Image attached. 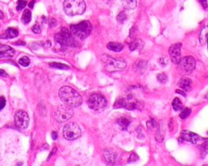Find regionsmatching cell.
<instances>
[{"mask_svg": "<svg viewBox=\"0 0 208 166\" xmlns=\"http://www.w3.org/2000/svg\"><path fill=\"white\" fill-rule=\"evenodd\" d=\"M59 96L65 104L71 107H78L82 104V96L69 86H64L59 91Z\"/></svg>", "mask_w": 208, "mask_h": 166, "instance_id": "1", "label": "cell"}, {"mask_svg": "<svg viewBox=\"0 0 208 166\" xmlns=\"http://www.w3.org/2000/svg\"><path fill=\"white\" fill-rule=\"evenodd\" d=\"M101 59L104 66V69L110 73L123 70L127 67V62H125V60L122 59L113 58L107 54H104Z\"/></svg>", "mask_w": 208, "mask_h": 166, "instance_id": "2", "label": "cell"}, {"mask_svg": "<svg viewBox=\"0 0 208 166\" xmlns=\"http://www.w3.org/2000/svg\"><path fill=\"white\" fill-rule=\"evenodd\" d=\"M85 8L86 6L84 0H65L64 2V10L70 16L83 14Z\"/></svg>", "mask_w": 208, "mask_h": 166, "instance_id": "3", "label": "cell"}, {"mask_svg": "<svg viewBox=\"0 0 208 166\" xmlns=\"http://www.w3.org/2000/svg\"><path fill=\"white\" fill-rule=\"evenodd\" d=\"M142 102L139 100H135L133 98L132 95H129L126 97H122L118 100L114 104V108L118 109V108H124L129 110H140L142 108Z\"/></svg>", "mask_w": 208, "mask_h": 166, "instance_id": "4", "label": "cell"}, {"mask_svg": "<svg viewBox=\"0 0 208 166\" xmlns=\"http://www.w3.org/2000/svg\"><path fill=\"white\" fill-rule=\"evenodd\" d=\"M71 33L80 39H85L90 36L92 31V26L90 21L84 20L77 24H73L70 26Z\"/></svg>", "mask_w": 208, "mask_h": 166, "instance_id": "5", "label": "cell"}, {"mask_svg": "<svg viewBox=\"0 0 208 166\" xmlns=\"http://www.w3.org/2000/svg\"><path fill=\"white\" fill-rule=\"evenodd\" d=\"M55 39L57 44H59L62 48L73 47L76 45V41L66 28H63L61 31L55 35Z\"/></svg>", "mask_w": 208, "mask_h": 166, "instance_id": "6", "label": "cell"}, {"mask_svg": "<svg viewBox=\"0 0 208 166\" xmlns=\"http://www.w3.org/2000/svg\"><path fill=\"white\" fill-rule=\"evenodd\" d=\"M88 105L89 107L94 111H97V112H100L105 110V108L107 107V100L101 94H93L90 96V98L88 100Z\"/></svg>", "mask_w": 208, "mask_h": 166, "instance_id": "7", "label": "cell"}, {"mask_svg": "<svg viewBox=\"0 0 208 166\" xmlns=\"http://www.w3.org/2000/svg\"><path fill=\"white\" fill-rule=\"evenodd\" d=\"M63 135L68 140H75L81 137L82 130L78 125L74 122L66 124L63 129Z\"/></svg>", "mask_w": 208, "mask_h": 166, "instance_id": "8", "label": "cell"}, {"mask_svg": "<svg viewBox=\"0 0 208 166\" xmlns=\"http://www.w3.org/2000/svg\"><path fill=\"white\" fill-rule=\"evenodd\" d=\"M73 116V109L71 106H68L67 104L59 105L54 113V117L55 118V120L59 122H64L68 121Z\"/></svg>", "mask_w": 208, "mask_h": 166, "instance_id": "9", "label": "cell"}, {"mask_svg": "<svg viewBox=\"0 0 208 166\" xmlns=\"http://www.w3.org/2000/svg\"><path fill=\"white\" fill-rule=\"evenodd\" d=\"M15 123L18 128L26 129L29 123V117L24 110H18L15 114Z\"/></svg>", "mask_w": 208, "mask_h": 166, "instance_id": "10", "label": "cell"}, {"mask_svg": "<svg viewBox=\"0 0 208 166\" xmlns=\"http://www.w3.org/2000/svg\"><path fill=\"white\" fill-rule=\"evenodd\" d=\"M178 64H179L180 69L183 71L187 72V73H191L192 71L194 70V68H195L196 62H195V59H194V57L188 56L185 57L183 59H180V62H179Z\"/></svg>", "mask_w": 208, "mask_h": 166, "instance_id": "11", "label": "cell"}, {"mask_svg": "<svg viewBox=\"0 0 208 166\" xmlns=\"http://www.w3.org/2000/svg\"><path fill=\"white\" fill-rule=\"evenodd\" d=\"M181 44L177 43L170 46L169 48V56L172 62L178 64L180 60L181 56Z\"/></svg>", "mask_w": 208, "mask_h": 166, "instance_id": "12", "label": "cell"}, {"mask_svg": "<svg viewBox=\"0 0 208 166\" xmlns=\"http://www.w3.org/2000/svg\"><path fill=\"white\" fill-rule=\"evenodd\" d=\"M180 139L183 140L190 142L194 144H196L200 140V137L197 134L189 131V130H182L181 135H180Z\"/></svg>", "mask_w": 208, "mask_h": 166, "instance_id": "13", "label": "cell"}, {"mask_svg": "<svg viewBox=\"0 0 208 166\" xmlns=\"http://www.w3.org/2000/svg\"><path fill=\"white\" fill-rule=\"evenodd\" d=\"M103 157L106 163L109 164V165H113L117 158V153L111 148H107V149L104 150Z\"/></svg>", "mask_w": 208, "mask_h": 166, "instance_id": "14", "label": "cell"}, {"mask_svg": "<svg viewBox=\"0 0 208 166\" xmlns=\"http://www.w3.org/2000/svg\"><path fill=\"white\" fill-rule=\"evenodd\" d=\"M15 54V50L11 46L6 45H0V58L13 57Z\"/></svg>", "mask_w": 208, "mask_h": 166, "instance_id": "15", "label": "cell"}, {"mask_svg": "<svg viewBox=\"0 0 208 166\" xmlns=\"http://www.w3.org/2000/svg\"><path fill=\"white\" fill-rule=\"evenodd\" d=\"M191 79L189 78H184V79H180V83H179V86H180L183 90L186 92H189L191 90Z\"/></svg>", "mask_w": 208, "mask_h": 166, "instance_id": "16", "label": "cell"}, {"mask_svg": "<svg viewBox=\"0 0 208 166\" xmlns=\"http://www.w3.org/2000/svg\"><path fill=\"white\" fill-rule=\"evenodd\" d=\"M107 47L110 50L114 51V52H120L124 49V45L121 43L111 42H109L107 44Z\"/></svg>", "mask_w": 208, "mask_h": 166, "instance_id": "17", "label": "cell"}, {"mask_svg": "<svg viewBox=\"0 0 208 166\" xmlns=\"http://www.w3.org/2000/svg\"><path fill=\"white\" fill-rule=\"evenodd\" d=\"M18 31L16 29H15L13 28H9L6 30L5 33L3 34L1 37L2 38H4V39H7V38H15L18 36Z\"/></svg>", "mask_w": 208, "mask_h": 166, "instance_id": "18", "label": "cell"}, {"mask_svg": "<svg viewBox=\"0 0 208 166\" xmlns=\"http://www.w3.org/2000/svg\"><path fill=\"white\" fill-rule=\"evenodd\" d=\"M129 47V50L131 51L137 50L138 49H141L143 47V42H142V41L140 39L133 40L132 42H130Z\"/></svg>", "mask_w": 208, "mask_h": 166, "instance_id": "19", "label": "cell"}, {"mask_svg": "<svg viewBox=\"0 0 208 166\" xmlns=\"http://www.w3.org/2000/svg\"><path fill=\"white\" fill-rule=\"evenodd\" d=\"M124 8L133 10L137 7V0H121Z\"/></svg>", "mask_w": 208, "mask_h": 166, "instance_id": "20", "label": "cell"}, {"mask_svg": "<svg viewBox=\"0 0 208 166\" xmlns=\"http://www.w3.org/2000/svg\"><path fill=\"white\" fill-rule=\"evenodd\" d=\"M32 19V14L31 11H29L28 9H26L24 11L22 14V17H21V21L23 22V24H28V23L31 21Z\"/></svg>", "mask_w": 208, "mask_h": 166, "instance_id": "21", "label": "cell"}, {"mask_svg": "<svg viewBox=\"0 0 208 166\" xmlns=\"http://www.w3.org/2000/svg\"><path fill=\"white\" fill-rule=\"evenodd\" d=\"M130 122H131V120L127 118H121L117 121V123L122 130H127Z\"/></svg>", "mask_w": 208, "mask_h": 166, "instance_id": "22", "label": "cell"}, {"mask_svg": "<svg viewBox=\"0 0 208 166\" xmlns=\"http://www.w3.org/2000/svg\"><path fill=\"white\" fill-rule=\"evenodd\" d=\"M208 39V27H204L201 31L199 36V40L201 44H203L204 42L207 41Z\"/></svg>", "mask_w": 208, "mask_h": 166, "instance_id": "23", "label": "cell"}, {"mask_svg": "<svg viewBox=\"0 0 208 166\" xmlns=\"http://www.w3.org/2000/svg\"><path fill=\"white\" fill-rule=\"evenodd\" d=\"M172 108L175 111H180L182 110L183 104L179 98H175L172 102Z\"/></svg>", "mask_w": 208, "mask_h": 166, "instance_id": "24", "label": "cell"}, {"mask_svg": "<svg viewBox=\"0 0 208 166\" xmlns=\"http://www.w3.org/2000/svg\"><path fill=\"white\" fill-rule=\"evenodd\" d=\"M50 67L53 68H57V69H64V70H68L69 69V67L65 64H62V63H58V62H51L50 63Z\"/></svg>", "mask_w": 208, "mask_h": 166, "instance_id": "25", "label": "cell"}, {"mask_svg": "<svg viewBox=\"0 0 208 166\" xmlns=\"http://www.w3.org/2000/svg\"><path fill=\"white\" fill-rule=\"evenodd\" d=\"M190 113H191V110L189 109V108H186L185 110H183L182 112L180 113V117L181 119L185 120V119H186V118H188L189 116L190 115Z\"/></svg>", "mask_w": 208, "mask_h": 166, "instance_id": "26", "label": "cell"}, {"mask_svg": "<svg viewBox=\"0 0 208 166\" xmlns=\"http://www.w3.org/2000/svg\"><path fill=\"white\" fill-rule=\"evenodd\" d=\"M163 138H164V133L161 132V128L159 127V129L157 130V133L155 135V139L157 142H159L161 143L162 141L163 140Z\"/></svg>", "mask_w": 208, "mask_h": 166, "instance_id": "27", "label": "cell"}, {"mask_svg": "<svg viewBox=\"0 0 208 166\" xmlns=\"http://www.w3.org/2000/svg\"><path fill=\"white\" fill-rule=\"evenodd\" d=\"M19 63L23 67H28L30 63V60L28 57H22L21 59H19Z\"/></svg>", "mask_w": 208, "mask_h": 166, "instance_id": "28", "label": "cell"}, {"mask_svg": "<svg viewBox=\"0 0 208 166\" xmlns=\"http://www.w3.org/2000/svg\"><path fill=\"white\" fill-rule=\"evenodd\" d=\"M157 79L159 80V82H160L162 84H165L168 82V76L164 74H159L157 76Z\"/></svg>", "mask_w": 208, "mask_h": 166, "instance_id": "29", "label": "cell"}, {"mask_svg": "<svg viewBox=\"0 0 208 166\" xmlns=\"http://www.w3.org/2000/svg\"><path fill=\"white\" fill-rule=\"evenodd\" d=\"M26 6V1L25 0H18V3H17L16 10L17 11H20L25 7Z\"/></svg>", "mask_w": 208, "mask_h": 166, "instance_id": "30", "label": "cell"}, {"mask_svg": "<svg viewBox=\"0 0 208 166\" xmlns=\"http://www.w3.org/2000/svg\"><path fill=\"white\" fill-rule=\"evenodd\" d=\"M126 20H127V16L124 12H120V13L118 15V16H117V20H118V22L121 23V24H123V23H124Z\"/></svg>", "mask_w": 208, "mask_h": 166, "instance_id": "31", "label": "cell"}, {"mask_svg": "<svg viewBox=\"0 0 208 166\" xmlns=\"http://www.w3.org/2000/svg\"><path fill=\"white\" fill-rule=\"evenodd\" d=\"M155 126H156V122H155V121L153 118H150V120L146 122V127H147L149 130L153 129Z\"/></svg>", "mask_w": 208, "mask_h": 166, "instance_id": "32", "label": "cell"}, {"mask_svg": "<svg viewBox=\"0 0 208 166\" xmlns=\"http://www.w3.org/2000/svg\"><path fill=\"white\" fill-rule=\"evenodd\" d=\"M138 160V156L136 154V153H132L131 155H130V157L129 159V162H135V161H137Z\"/></svg>", "mask_w": 208, "mask_h": 166, "instance_id": "33", "label": "cell"}, {"mask_svg": "<svg viewBox=\"0 0 208 166\" xmlns=\"http://www.w3.org/2000/svg\"><path fill=\"white\" fill-rule=\"evenodd\" d=\"M32 30L34 32V33H41V27H40L39 24H35V25L32 28Z\"/></svg>", "mask_w": 208, "mask_h": 166, "instance_id": "34", "label": "cell"}, {"mask_svg": "<svg viewBox=\"0 0 208 166\" xmlns=\"http://www.w3.org/2000/svg\"><path fill=\"white\" fill-rule=\"evenodd\" d=\"M6 105V100L3 96H0V110H2Z\"/></svg>", "mask_w": 208, "mask_h": 166, "instance_id": "35", "label": "cell"}, {"mask_svg": "<svg viewBox=\"0 0 208 166\" xmlns=\"http://www.w3.org/2000/svg\"><path fill=\"white\" fill-rule=\"evenodd\" d=\"M159 62L163 65H167L168 64V59H167V58H161L159 60Z\"/></svg>", "mask_w": 208, "mask_h": 166, "instance_id": "36", "label": "cell"}, {"mask_svg": "<svg viewBox=\"0 0 208 166\" xmlns=\"http://www.w3.org/2000/svg\"><path fill=\"white\" fill-rule=\"evenodd\" d=\"M200 3L202 4L203 7L204 9H206L207 7V0H199Z\"/></svg>", "mask_w": 208, "mask_h": 166, "instance_id": "37", "label": "cell"}, {"mask_svg": "<svg viewBox=\"0 0 208 166\" xmlns=\"http://www.w3.org/2000/svg\"><path fill=\"white\" fill-rule=\"evenodd\" d=\"M52 139H53L54 140H56L57 139V133L55 131L52 132Z\"/></svg>", "mask_w": 208, "mask_h": 166, "instance_id": "38", "label": "cell"}, {"mask_svg": "<svg viewBox=\"0 0 208 166\" xmlns=\"http://www.w3.org/2000/svg\"><path fill=\"white\" fill-rule=\"evenodd\" d=\"M0 76H7V74L4 70H0Z\"/></svg>", "mask_w": 208, "mask_h": 166, "instance_id": "39", "label": "cell"}, {"mask_svg": "<svg viewBox=\"0 0 208 166\" xmlns=\"http://www.w3.org/2000/svg\"><path fill=\"white\" fill-rule=\"evenodd\" d=\"M176 93H180V95H182L183 96H186V94H185V93H184V92H182V91H180V90H177V91H176Z\"/></svg>", "mask_w": 208, "mask_h": 166, "instance_id": "40", "label": "cell"}, {"mask_svg": "<svg viewBox=\"0 0 208 166\" xmlns=\"http://www.w3.org/2000/svg\"><path fill=\"white\" fill-rule=\"evenodd\" d=\"M34 2H35V0H34V1H31V2H30V3H29V7H30V8H33V7H34Z\"/></svg>", "mask_w": 208, "mask_h": 166, "instance_id": "41", "label": "cell"}, {"mask_svg": "<svg viewBox=\"0 0 208 166\" xmlns=\"http://www.w3.org/2000/svg\"><path fill=\"white\" fill-rule=\"evenodd\" d=\"M3 12L2 11H0V19H3Z\"/></svg>", "mask_w": 208, "mask_h": 166, "instance_id": "42", "label": "cell"}, {"mask_svg": "<svg viewBox=\"0 0 208 166\" xmlns=\"http://www.w3.org/2000/svg\"><path fill=\"white\" fill-rule=\"evenodd\" d=\"M207 45H208V39H207Z\"/></svg>", "mask_w": 208, "mask_h": 166, "instance_id": "43", "label": "cell"}, {"mask_svg": "<svg viewBox=\"0 0 208 166\" xmlns=\"http://www.w3.org/2000/svg\"><path fill=\"white\" fill-rule=\"evenodd\" d=\"M207 134H208V132H207Z\"/></svg>", "mask_w": 208, "mask_h": 166, "instance_id": "44", "label": "cell"}]
</instances>
